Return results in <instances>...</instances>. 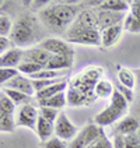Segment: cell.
<instances>
[{
  "label": "cell",
  "mask_w": 140,
  "mask_h": 148,
  "mask_svg": "<svg viewBox=\"0 0 140 148\" xmlns=\"http://www.w3.org/2000/svg\"><path fill=\"white\" fill-rule=\"evenodd\" d=\"M79 6L73 4V1H59L50 3L48 7L39 11L41 23L52 32L62 34L72 27L76 18L79 17Z\"/></svg>",
  "instance_id": "6da1fadb"
},
{
  "label": "cell",
  "mask_w": 140,
  "mask_h": 148,
  "mask_svg": "<svg viewBox=\"0 0 140 148\" xmlns=\"http://www.w3.org/2000/svg\"><path fill=\"white\" fill-rule=\"evenodd\" d=\"M8 38L16 48H24L38 42L41 38V31L37 18L31 14H21L13 23V29Z\"/></svg>",
  "instance_id": "7a4b0ae2"
},
{
  "label": "cell",
  "mask_w": 140,
  "mask_h": 148,
  "mask_svg": "<svg viewBox=\"0 0 140 148\" xmlns=\"http://www.w3.org/2000/svg\"><path fill=\"white\" fill-rule=\"evenodd\" d=\"M128 106H129V102L122 97L121 92L115 91L112 98H111V102L104 110H101L98 115H95L94 117V122L97 126L99 127H107V126H111L115 122H118L119 119L125 117V113L128 110Z\"/></svg>",
  "instance_id": "3957f363"
},
{
  "label": "cell",
  "mask_w": 140,
  "mask_h": 148,
  "mask_svg": "<svg viewBox=\"0 0 140 148\" xmlns=\"http://www.w3.org/2000/svg\"><path fill=\"white\" fill-rule=\"evenodd\" d=\"M66 42L86 45V46H99L101 45V31L97 28L67 29Z\"/></svg>",
  "instance_id": "277c9868"
},
{
  "label": "cell",
  "mask_w": 140,
  "mask_h": 148,
  "mask_svg": "<svg viewBox=\"0 0 140 148\" xmlns=\"http://www.w3.org/2000/svg\"><path fill=\"white\" fill-rule=\"evenodd\" d=\"M102 136H104V132L99 126H97L95 123L87 124L79 132V134L73 140L69 143V148H87Z\"/></svg>",
  "instance_id": "5b68a950"
},
{
  "label": "cell",
  "mask_w": 140,
  "mask_h": 148,
  "mask_svg": "<svg viewBox=\"0 0 140 148\" xmlns=\"http://www.w3.org/2000/svg\"><path fill=\"white\" fill-rule=\"evenodd\" d=\"M38 46L45 49L46 52L52 53L53 56H66V58H74V50L69 45V42L62 41L59 38H45L43 41L38 43Z\"/></svg>",
  "instance_id": "8992f818"
},
{
  "label": "cell",
  "mask_w": 140,
  "mask_h": 148,
  "mask_svg": "<svg viewBox=\"0 0 140 148\" xmlns=\"http://www.w3.org/2000/svg\"><path fill=\"white\" fill-rule=\"evenodd\" d=\"M38 119H39V112L31 103L20 106L16 113L17 127H28L31 130H35L37 129V123H38Z\"/></svg>",
  "instance_id": "52a82bcc"
},
{
  "label": "cell",
  "mask_w": 140,
  "mask_h": 148,
  "mask_svg": "<svg viewBox=\"0 0 140 148\" xmlns=\"http://www.w3.org/2000/svg\"><path fill=\"white\" fill-rule=\"evenodd\" d=\"M79 132L80 130L77 129V126L70 122V119L67 117L66 113L65 112H60L59 117L56 119V122H55V136L59 137L60 140L70 143L79 134Z\"/></svg>",
  "instance_id": "ba28073f"
},
{
  "label": "cell",
  "mask_w": 140,
  "mask_h": 148,
  "mask_svg": "<svg viewBox=\"0 0 140 148\" xmlns=\"http://www.w3.org/2000/svg\"><path fill=\"white\" fill-rule=\"evenodd\" d=\"M125 13H115V11H107V10H98L97 11V20H98V27L99 29H105L114 25L123 24Z\"/></svg>",
  "instance_id": "9c48e42d"
},
{
  "label": "cell",
  "mask_w": 140,
  "mask_h": 148,
  "mask_svg": "<svg viewBox=\"0 0 140 148\" xmlns=\"http://www.w3.org/2000/svg\"><path fill=\"white\" fill-rule=\"evenodd\" d=\"M52 53L46 52L45 49L39 48L38 45L32 46L30 49L24 50V60L23 62H30V63H35V64H41V66H46L52 59Z\"/></svg>",
  "instance_id": "30bf717a"
},
{
  "label": "cell",
  "mask_w": 140,
  "mask_h": 148,
  "mask_svg": "<svg viewBox=\"0 0 140 148\" xmlns=\"http://www.w3.org/2000/svg\"><path fill=\"white\" fill-rule=\"evenodd\" d=\"M24 60V50L21 48H11L0 56L1 69H17Z\"/></svg>",
  "instance_id": "8fae6325"
},
{
  "label": "cell",
  "mask_w": 140,
  "mask_h": 148,
  "mask_svg": "<svg viewBox=\"0 0 140 148\" xmlns=\"http://www.w3.org/2000/svg\"><path fill=\"white\" fill-rule=\"evenodd\" d=\"M123 29V24L114 25V27L102 29L101 31V46L102 48H112L114 45H116L122 36Z\"/></svg>",
  "instance_id": "7c38bea8"
},
{
  "label": "cell",
  "mask_w": 140,
  "mask_h": 148,
  "mask_svg": "<svg viewBox=\"0 0 140 148\" xmlns=\"http://www.w3.org/2000/svg\"><path fill=\"white\" fill-rule=\"evenodd\" d=\"M3 88H8V90H16L18 92H23V94H27L30 97H32L35 94V90H34V85L31 78H27V77H23V75H17L13 80H10L8 82H6L3 85Z\"/></svg>",
  "instance_id": "4fadbf2b"
},
{
  "label": "cell",
  "mask_w": 140,
  "mask_h": 148,
  "mask_svg": "<svg viewBox=\"0 0 140 148\" xmlns=\"http://www.w3.org/2000/svg\"><path fill=\"white\" fill-rule=\"evenodd\" d=\"M140 127L139 120L133 116H125L119 120V123L116 124L115 127V134H121V136H130V134H134L137 133Z\"/></svg>",
  "instance_id": "5bb4252c"
},
{
  "label": "cell",
  "mask_w": 140,
  "mask_h": 148,
  "mask_svg": "<svg viewBox=\"0 0 140 148\" xmlns=\"http://www.w3.org/2000/svg\"><path fill=\"white\" fill-rule=\"evenodd\" d=\"M67 97V105L70 106H83V105H88L92 98L88 97L87 94H84L83 91H80L79 88H76L73 85H70V88L66 92Z\"/></svg>",
  "instance_id": "9a60e30c"
},
{
  "label": "cell",
  "mask_w": 140,
  "mask_h": 148,
  "mask_svg": "<svg viewBox=\"0 0 140 148\" xmlns=\"http://www.w3.org/2000/svg\"><path fill=\"white\" fill-rule=\"evenodd\" d=\"M35 133H37L38 138H39L42 143H46V141L50 140V138L53 137V134H55V123H52L49 120L43 119V117L39 115Z\"/></svg>",
  "instance_id": "2e32d148"
},
{
  "label": "cell",
  "mask_w": 140,
  "mask_h": 148,
  "mask_svg": "<svg viewBox=\"0 0 140 148\" xmlns=\"http://www.w3.org/2000/svg\"><path fill=\"white\" fill-rule=\"evenodd\" d=\"M115 91L116 90L114 88L112 82L109 81V80H105V78H101V80L95 84V87H94L95 97H97V98H101V99H107V98L111 99Z\"/></svg>",
  "instance_id": "e0dca14e"
},
{
  "label": "cell",
  "mask_w": 140,
  "mask_h": 148,
  "mask_svg": "<svg viewBox=\"0 0 140 148\" xmlns=\"http://www.w3.org/2000/svg\"><path fill=\"white\" fill-rule=\"evenodd\" d=\"M67 88V81L62 82H58V84H53V85H50L48 88H45V90L39 91V92H37L35 94V97H37V101H43V99H49L52 97H55V95H58L60 92H65Z\"/></svg>",
  "instance_id": "ac0fdd59"
},
{
  "label": "cell",
  "mask_w": 140,
  "mask_h": 148,
  "mask_svg": "<svg viewBox=\"0 0 140 148\" xmlns=\"http://www.w3.org/2000/svg\"><path fill=\"white\" fill-rule=\"evenodd\" d=\"M73 66V58H66V56H52L49 63L45 66L46 70H55V71H62L67 70Z\"/></svg>",
  "instance_id": "d6986e66"
},
{
  "label": "cell",
  "mask_w": 140,
  "mask_h": 148,
  "mask_svg": "<svg viewBox=\"0 0 140 148\" xmlns=\"http://www.w3.org/2000/svg\"><path fill=\"white\" fill-rule=\"evenodd\" d=\"M39 108H52V109H63L67 105V97L66 92H60L58 95L52 97L49 99H43V101H38Z\"/></svg>",
  "instance_id": "ffe728a7"
},
{
  "label": "cell",
  "mask_w": 140,
  "mask_h": 148,
  "mask_svg": "<svg viewBox=\"0 0 140 148\" xmlns=\"http://www.w3.org/2000/svg\"><path fill=\"white\" fill-rule=\"evenodd\" d=\"M130 8L129 1L125 0H104L99 4L98 10H107V11H115V13H126Z\"/></svg>",
  "instance_id": "44dd1931"
},
{
  "label": "cell",
  "mask_w": 140,
  "mask_h": 148,
  "mask_svg": "<svg viewBox=\"0 0 140 148\" xmlns=\"http://www.w3.org/2000/svg\"><path fill=\"white\" fill-rule=\"evenodd\" d=\"M118 80H119V84L123 85L126 88H130L133 90L134 85H136V75L132 70L126 69V67L118 66Z\"/></svg>",
  "instance_id": "7402d4cb"
},
{
  "label": "cell",
  "mask_w": 140,
  "mask_h": 148,
  "mask_svg": "<svg viewBox=\"0 0 140 148\" xmlns=\"http://www.w3.org/2000/svg\"><path fill=\"white\" fill-rule=\"evenodd\" d=\"M1 92H4L8 98H10L13 102H14V103H16L17 106H18V105H20V106H23V105H28V103H30V101H31V97H30V95L23 94V92H18V91H16V90L3 88V90H1Z\"/></svg>",
  "instance_id": "603a6c76"
},
{
  "label": "cell",
  "mask_w": 140,
  "mask_h": 148,
  "mask_svg": "<svg viewBox=\"0 0 140 148\" xmlns=\"http://www.w3.org/2000/svg\"><path fill=\"white\" fill-rule=\"evenodd\" d=\"M101 74H102V69H101V67H88L87 70H84V71L80 74V77H81L86 82H88V84L95 87V84L101 80V78H99Z\"/></svg>",
  "instance_id": "cb8c5ba5"
},
{
  "label": "cell",
  "mask_w": 140,
  "mask_h": 148,
  "mask_svg": "<svg viewBox=\"0 0 140 148\" xmlns=\"http://www.w3.org/2000/svg\"><path fill=\"white\" fill-rule=\"evenodd\" d=\"M16 116L0 113V132L1 133H13L16 130Z\"/></svg>",
  "instance_id": "d4e9b609"
},
{
  "label": "cell",
  "mask_w": 140,
  "mask_h": 148,
  "mask_svg": "<svg viewBox=\"0 0 140 148\" xmlns=\"http://www.w3.org/2000/svg\"><path fill=\"white\" fill-rule=\"evenodd\" d=\"M16 112H17V105L8 98L4 92H1V97H0V113L16 116Z\"/></svg>",
  "instance_id": "484cf974"
},
{
  "label": "cell",
  "mask_w": 140,
  "mask_h": 148,
  "mask_svg": "<svg viewBox=\"0 0 140 148\" xmlns=\"http://www.w3.org/2000/svg\"><path fill=\"white\" fill-rule=\"evenodd\" d=\"M18 69V71L21 74H27L28 77H31L34 74L39 73L41 70H43L45 67L41 66V64H35V63H30V62H23L20 66L17 67Z\"/></svg>",
  "instance_id": "4316f807"
},
{
  "label": "cell",
  "mask_w": 140,
  "mask_h": 148,
  "mask_svg": "<svg viewBox=\"0 0 140 148\" xmlns=\"http://www.w3.org/2000/svg\"><path fill=\"white\" fill-rule=\"evenodd\" d=\"M28 78H31V80H56V78H62V74H60V71L43 69L39 73L34 74V75L28 77Z\"/></svg>",
  "instance_id": "83f0119b"
},
{
  "label": "cell",
  "mask_w": 140,
  "mask_h": 148,
  "mask_svg": "<svg viewBox=\"0 0 140 148\" xmlns=\"http://www.w3.org/2000/svg\"><path fill=\"white\" fill-rule=\"evenodd\" d=\"M123 28L132 34H140V20L134 18L130 14H126V18L123 21Z\"/></svg>",
  "instance_id": "f1b7e54d"
},
{
  "label": "cell",
  "mask_w": 140,
  "mask_h": 148,
  "mask_svg": "<svg viewBox=\"0 0 140 148\" xmlns=\"http://www.w3.org/2000/svg\"><path fill=\"white\" fill-rule=\"evenodd\" d=\"M11 29H13V23L10 20L8 16H4L1 14L0 16V36H10L11 34Z\"/></svg>",
  "instance_id": "f546056e"
},
{
  "label": "cell",
  "mask_w": 140,
  "mask_h": 148,
  "mask_svg": "<svg viewBox=\"0 0 140 148\" xmlns=\"http://www.w3.org/2000/svg\"><path fill=\"white\" fill-rule=\"evenodd\" d=\"M17 75H20L18 69H0V82H1V85H4L6 82L13 80Z\"/></svg>",
  "instance_id": "4dcf8cb0"
},
{
  "label": "cell",
  "mask_w": 140,
  "mask_h": 148,
  "mask_svg": "<svg viewBox=\"0 0 140 148\" xmlns=\"http://www.w3.org/2000/svg\"><path fill=\"white\" fill-rule=\"evenodd\" d=\"M39 115H41L43 119H46V120H49L52 123H55L56 119L59 117V115H60V112H59L58 109H52V108H41V109H39Z\"/></svg>",
  "instance_id": "1f68e13d"
},
{
  "label": "cell",
  "mask_w": 140,
  "mask_h": 148,
  "mask_svg": "<svg viewBox=\"0 0 140 148\" xmlns=\"http://www.w3.org/2000/svg\"><path fill=\"white\" fill-rule=\"evenodd\" d=\"M43 148H69V143L60 140L56 136H53L50 140L43 143Z\"/></svg>",
  "instance_id": "d6a6232c"
},
{
  "label": "cell",
  "mask_w": 140,
  "mask_h": 148,
  "mask_svg": "<svg viewBox=\"0 0 140 148\" xmlns=\"http://www.w3.org/2000/svg\"><path fill=\"white\" fill-rule=\"evenodd\" d=\"M87 148H112V141L108 140V137L104 134L102 137H99L97 141H94L91 145H88Z\"/></svg>",
  "instance_id": "836d02e7"
},
{
  "label": "cell",
  "mask_w": 140,
  "mask_h": 148,
  "mask_svg": "<svg viewBox=\"0 0 140 148\" xmlns=\"http://www.w3.org/2000/svg\"><path fill=\"white\" fill-rule=\"evenodd\" d=\"M116 91L118 92H121L122 94V97H123L129 103L130 102H133V99H134V95H133V90H130V88H126V87H123V85H116Z\"/></svg>",
  "instance_id": "e575fe53"
},
{
  "label": "cell",
  "mask_w": 140,
  "mask_h": 148,
  "mask_svg": "<svg viewBox=\"0 0 140 148\" xmlns=\"http://www.w3.org/2000/svg\"><path fill=\"white\" fill-rule=\"evenodd\" d=\"M125 144L126 148H140V140L137 137V134H130V136H126L125 137Z\"/></svg>",
  "instance_id": "d590c367"
},
{
  "label": "cell",
  "mask_w": 140,
  "mask_h": 148,
  "mask_svg": "<svg viewBox=\"0 0 140 148\" xmlns=\"http://www.w3.org/2000/svg\"><path fill=\"white\" fill-rule=\"evenodd\" d=\"M129 6H130V16H133L134 18L140 20V0H133V1H129Z\"/></svg>",
  "instance_id": "8d00e7d4"
},
{
  "label": "cell",
  "mask_w": 140,
  "mask_h": 148,
  "mask_svg": "<svg viewBox=\"0 0 140 148\" xmlns=\"http://www.w3.org/2000/svg\"><path fill=\"white\" fill-rule=\"evenodd\" d=\"M112 148H126L125 144V137L121 134H115L112 138Z\"/></svg>",
  "instance_id": "74e56055"
},
{
  "label": "cell",
  "mask_w": 140,
  "mask_h": 148,
  "mask_svg": "<svg viewBox=\"0 0 140 148\" xmlns=\"http://www.w3.org/2000/svg\"><path fill=\"white\" fill-rule=\"evenodd\" d=\"M11 43H13V42L10 41V38H7V36H0V52H1V55L11 49V48H10Z\"/></svg>",
  "instance_id": "f35d334b"
},
{
  "label": "cell",
  "mask_w": 140,
  "mask_h": 148,
  "mask_svg": "<svg viewBox=\"0 0 140 148\" xmlns=\"http://www.w3.org/2000/svg\"><path fill=\"white\" fill-rule=\"evenodd\" d=\"M136 134H137V137H139V140H140V127H139V130H137V133H136Z\"/></svg>",
  "instance_id": "ab89813d"
},
{
  "label": "cell",
  "mask_w": 140,
  "mask_h": 148,
  "mask_svg": "<svg viewBox=\"0 0 140 148\" xmlns=\"http://www.w3.org/2000/svg\"><path fill=\"white\" fill-rule=\"evenodd\" d=\"M137 73H139V85H140V70L137 71Z\"/></svg>",
  "instance_id": "60d3db41"
},
{
  "label": "cell",
  "mask_w": 140,
  "mask_h": 148,
  "mask_svg": "<svg viewBox=\"0 0 140 148\" xmlns=\"http://www.w3.org/2000/svg\"><path fill=\"white\" fill-rule=\"evenodd\" d=\"M139 108H140V102H139ZM139 112H140V109H139Z\"/></svg>",
  "instance_id": "b9f144b4"
}]
</instances>
